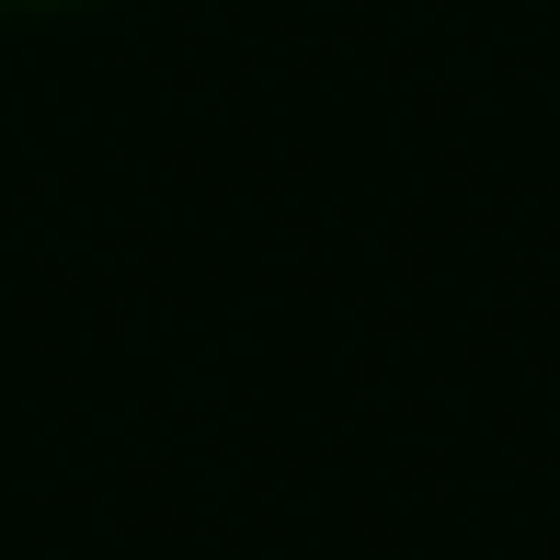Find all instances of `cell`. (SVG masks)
I'll use <instances>...</instances> for the list:
<instances>
[{
	"label": "cell",
	"mask_w": 560,
	"mask_h": 560,
	"mask_svg": "<svg viewBox=\"0 0 560 560\" xmlns=\"http://www.w3.org/2000/svg\"><path fill=\"white\" fill-rule=\"evenodd\" d=\"M0 12H104V0H0Z\"/></svg>",
	"instance_id": "cell-1"
}]
</instances>
